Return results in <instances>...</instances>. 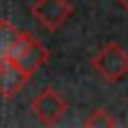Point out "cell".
<instances>
[{"mask_svg":"<svg viewBox=\"0 0 128 128\" xmlns=\"http://www.w3.org/2000/svg\"><path fill=\"white\" fill-rule=\"evenodd\" d=\"M47 58H50V52H47L34 36L25 34V32H18L16 40L11 43V47H9V52H7V61L14 63L16 68H20V70H22L25 74H29V76H32Z\"/></svg>","mask_w":128,"mask_h":128,"instance_id":"cell-1","label":"cell"},{"mask_svg":"<svg viewBox=\"0 0 128 128\" xmlns=\"http://www.w3.org/2000/svg\"><path fill=\"white\" fill-rule=\"evenodd\" d=\"M92 68L106 79V81H119L128 74V54L117 45L110 43L99 50V54L92 58Z\"/></svg>","mask_w":128,"mask_h":128,"instance_id":"cell-2","label":"cell"},{"mask_svg":"<svg viewBox=\"0 0 128 128\" xmlns=\"http://www.w3.org/2000/svg\"><path fill=\"white\" fill-rule=\"evenodd\" d=\"M32 108H34L36 117H38L43 124H47V126H50V124H56V122L63 117V112H65L68 104H65V99H63L56 90L47 88V90H43V92L34 99Z\"/></svg>","mask_w":128,"mask_h":128,"instance_id":"cell-3","label":"cell"},{"mask_svg":"<svg viewBox=\"0 0 128 128\" xmlns=\"http://www.w3.org/2000/svg\"><path fill=\"white\" fill-rule=\"evenodd\" d=\"M32 14L47 27V29H58L72 14V7L68 0H38L32 9Z\"/></svg>","mask_w":128,"mask_h":128,"instance_id":"cell-4","label":"cell"},{"mask_svg":"<svg viewBox=\"0 0 128 128\" xmlns=\"http://www.w3.org/2000/svg\"><path fill=\"white\" fill-rule=\"evenodd\" d=\"M27 81H29V74H25L20 68L9 63L7 58L0 61V94L2 97H14L18 90H22Z\"/></svg>","mask_w":128,"mask_h":128,"instance_id":"cell-5","label":"cell"},{"mask_svg":"<svg viewBox=\"0 0 128 128\" xmlns=\"http://www.w3.org/2000/svg\"><path fill=\"white\" fill-rule=\"evenodd\" d=\"M18 29L9 22V20H0V61L7 58V52L11 47V43L16 40Z\"/></svg>","mask_w":128,"mask_h":128,"instance_id":"cell-6","label":"cell"},{"mask_svg":"<svg viewBox=\"0 0 128 128\" xmlns=\"http://www.w3.org/2000/svg\"><path fill=\"white\" fill-rule=\"evenodd\" d=\"M86 126H115V119L108 117L106 110H94V112L86 119Z\"/></svg>","mask_w":128,"mask_h":128,"instance_id":"cell-7","label":"cell"},{"mask_svg":"<svg viewBox=\"0 0 128 128\" xmlns=\"http://www.w3.org/2000/svg\"><path fill=\"white\" fill-rule=\"evenodd\" d=\"M117 2H119L122 7H126V9H128V0H117Z\"/></svg>","mask_w":128,"mask_h":128,"instance_id":"cell-8","label":"cell"}]
</instances>
